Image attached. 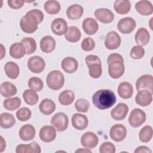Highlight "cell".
<instances>
[{
    "mask_svg": "<svg viewBox=\"0 0 153 153\" xmlns=\"http://www.w3.org/2000/svg\"><path fill=\"white\" fill-rule=\"evenodd\" d=\"M108 65V74L114 78L117 79L123 76L124 73L125 67L123 56L118 53H112L107 59Z\"/></svg>",
    "mask_w": 153,
    "mask_h": 153,
    "instance_id": "3957f363",
    "label": "cell"
},
{
    "mask_svg": "<svg viewBox=\"0 0 153 153\" xmlns=\"http://www.w3.org/2000/svg\"><path fill=\"white\" fill-rule=\"evenodd\" d=\"M10 55L11 57L16 59L22 58L26 54V49L22 42L13 43L10 48Z\"/></svg>",
    "mask_w": 153,
    "mask_h": 153,
    "instance_id": "4316f807",
    "label": "cell"
},
{
    "mask_svg": "<svg viewBox=\"0 0 153 153\" xmlns=\"http://www.w3.org/2000/svg\"><path fill=\"white\" fill-rule=\"evenodd\" d=\"M61 67L66 73L72 74L77 70L78 63L75 58L67 57L62 60L61 62Z\"/></svg>",
    "mask_w": 153,
    "mask_h": 153,
    "instance_id": "cb8c5ba5",
    "label": "cell"
},
{
    "mask_svg": "<svg viewBox=\"0 0 153 153\" xmlns=\"http://www.w3.org/2000/svg\"><path fill=\"white\" fill-rule=\"evenodd\" d=\"M51 29L53 33L56 35H65L68 29L67 22L62 18H56L51 22Z\"/></svg>",
    "mask_w": 153,
    "mask_h": 153,
    "instance_id": "4fadbf2b",
    "label": "cell"
},
{
    "mask_svg": "<svg viewBox=\"0 0 153 153\" xmlns=\"http://www.w3.org/2000/svg\"><path fill=\"white\" fill-rule=\"evenodd\" d=\"M39 109L42 114L50 115L55 111L56 104L51 99H44L39 103Z\"/></svg>",
    "mask_w": 153,
    "mask_h": 153,
    "instance_id": "1f68e13d",
    "label": "cell"
},
{
    "mask_svg": "<svg viewBox=\"0 0 153 153\" xmlns=\"http://www.w3.org/2000/svg\"><path fill=\"white\" fill-rule=\"evenodd\" d=\"M69 119L66 114L62 112H57L51 119V124L58 131H64L68 127Z\"/></svg>",
    "mask_w": 153,
    "mask_h": 153,
    "instance_id": "8992f818",
    "label": "cell"
},
{
    "mask_svg": "<svg viewBox=\"0 0 153 153\" xmlns=\"http://www.w3.org/2000/svg\"><path fill=\"white\" fill-rule=\"evenodd\" d=\"M44 8L46 13L51 15H54L59 13L61 9L60 3L57 1H47L44 5Z\"/></svg>",
    "mask_w": 153,
    "mask_h": 153,
    "instance_id": "74e56055",
    "label": "cell"
},
{
    "mask_svg": "<svg viewBox=\"0 0 153 153\" xmlns=\"http://www.w3.org/2000/svg\"><path fill=\"white\" fill-rule=\"evenodd\" d=\"M72 126L76 130H82L85 129L88 124V118L83 114L75 113L71 118Z\"/></svg>",
    "mask_w": 153,
    "mask_h": 153,
    "instance_id": "d6986e66",
    "label": "cell"
},
{
    "mask_svg": "<svg viewBox=\"0 0 153 153\" xmlns=\"http://www.w3.org/2000/svg\"><path fill=\"white\" fill-rule=\"evenodd\" d=\"M4 71L6 75L13 79L17 78L20 74V69L18 65L13 62H8L5 64Z\"/></svg>",
    "mask_w": 153,
    "mask_h": 153,
    "instance_id": "4dcf8cb0",
    "label": "cell"
},
{
    "mask_svg": "<svg viewBox=\"0 0 153 153\" xmlns=\"http://www.w3.org/2000/svg\"><path fill=\"white\" fill-rule=\"evenodd\" d=\"M128 112V107L124 103H119L111 111V117L117 121L124 120Z\"/></svg>",
    "mask_w": 153,
    "mask_h": 153,
    "instance_id": "2e32d148",
    "label": "cell"
},
{
    "mask_svg": "<svg viewBox=\"0 0 153 153\" xmlns=\"http://www.w3.org/2000/svg\"><path fill=\"white\" fill-rule=\"evenodd\" d=\"M121 42L120 36L115 31L112 30L109 32L106 35L105 39V45L106 48L110 50L118 48Z\"/></svg>",
    "mask_w": 153,
    "mask_h": 153,
    "instance_id": "7c38bea8",
    "label": "cell"
},
{
    "mask_svg": "<svg viewBox=\"0 0 153 153\" xmlns=\"http://www.w3.org/2000/svg\"><path fill=\"white\" fill-rule=\"evenodd\" d=\"M135 9L137 12L142 16H149L153 12L152 3L149 1H140L136 3Z\"/></svg>",
    "mask_w": 153,
    "mask_h": 153,
    "instance_id": "d4e9b609",
    "label": "cell"
},
{
    "mask_svg": "<svg viewBox=\"0 0 153 153\" xmlns=\"http://www.w3.org/2000/svg\"><path fill=\"white\" fill-rule=\"evenodd\" d=\"M27 68L33 73L39 74L42 72L45 67L44 60L40 56H33L30 57L27 63Z\"/></svg>",
    "mask_w": 153,
    "mask_h": 153,
    "instance_id": "ba28073f",
    "label": "cell"
},
{
    "mask_svg": "<svg viewBox=\"0 0 153 153\" xmlns=\"http://www.w3.org/2000/svg\"><path fill=\"white\" fill-rule=\"evenodd\" d=\"M152 101V93L146 90L138 91L135 97L136 103L140 106H147Z\"/></svg>",
    "mask_w": 153,
    "mask_h": 153,
    "instance_id": "ac0fdd59",
    "label": "cell"
},
{
    "mask_svg": "<svg viewBox=\"0 0 153 153\" xmlns=\"http://www.w3.org/2000/svg\"><path fill=\"white\" fill-rule=\"evenodd\" d=\"M81 36V33L79 29L74 26H71L68 27L66 33L65 34V39L70 42H78Z\"/></svg>",
    "mask_w": 153,
    "mask_h": 153,
    "instance_id": "836d02e7",
    "label": "cell"
},
{
    "mask_svg": "<svg viewBox=\"0 0 153 153\" xmlns=\"http://www.w3.org/2000/svg\"><path fill=\"white\" fill-rule=\"evenodd\" d=\"M94 14L96 19L103 23H109L114 19V14L112 11L106 8H100L96 10Z\"/></svg>",
    "mask_w": 153,
    "mask_h": 153,
    "instance_id": "9a60e30c",
    "label": "cell"
},
{
    "mask_svg": "<svg viewBox=\"0 0 153 153\" xmlns=\"http://www.w3.org/2000/svg\"><path fill=\"white\" fill-rule=\"evenodd\" d=\"M22 104L20 99L18 97H14L13 98H8L5 99L3 102L4 108L8 111H14L18 109Z\"/></svg>",
    "mask_w": 153,
    "mask_h": 153,
    "instance_id": "f35d334b",
    "label": "cell"
},
{
    "mask_svg": "<svg viewBox=\"0 0 153 153\" xmlns=\"http://www.w3.org/2000/svg\"><path fill=\"white\" fill-rule=\"evenodd\" d=\"M152 128L150 126H144L139 133V137L141 142L146 143L149 142L152 137Z\"/></svg>",
    "mask_w": 153,
    "mask_h": 153,
    "instance_id": "60d3db41",
    "label": "cell"
},
{
    "mask_svg": "<svg viewBox=\"0 0 153 153\" xmlns=\"http://www.w3.org/2000/svg\"><path fill=\"white\" fill-rule=\"evenodd\" d=\"M115 151V145L110 142H105L99 147L100 153H114Z\"/></svg>",
    "mask_w": 153,
    "mask_h": 153,
    "instance_id": "7dc6e473",
    "label": "cell"
},
{
    "mask_svg": "<svg viewBox=\"0 0 153 153\" xmlns=\"http://www.w3.org/2000/svg\"><path fill=\"white\" fill-rule=\"evenodd\" d=\"M93 103L97 108L104 110L112 107L117 101L114 93L109 89L97 90L92 96Z\"/></svg>",
    "mask_w": 153,
    "mask_h": 153,
    "instance_id": "7a4b0ae2",
    "label": "cell"
},
{
    "mask_svg": "<svg viewBox=\"0 0 153 153\" xmlns=\"http://www.w3.org/2000/svg\"><path fill=\"white\" fill-rule=\"evenodd\" d=\"M85 62L88 68V73L93 78H99L102 74V63L100 58L96 55L89 54L85 58Z\"/></svg>",
    "mask_w": 153,
    "mask_h": 153,
    "instance_id": "277c9868",
    "label": "cell"
},
{
    "mask_svg": "<svg viewBox=\"0 0 153 153\" xmlns=\"http://www.w3.org/2000/svg\"><path fill=\"white\" fill-rule=\"evenodd\" d=\"M28 87L35 91H40L44 87L42 80L38 77H31L27 82Z\"/></svg>",
    "mask_w": 153,
    "mask_h": 153,
    "instance_id": "b9f144b4",
    "label": "cell"
},
{
    "mask_svg": "<svg viewBox=\"0 0 153 153\" xmlns=\"http://www.w3.org/2000/svg\"><path fill=\"white\" fill-rule=\"evenodd\" d=\"M56 41L50 35L44 36L40 41V48L41 51L45 53L52 52L56 48Z\"/></svg>",
    "mask_w": 153,
    "mask_h": 153,
    "instance_id": "7402d4cb",
    "label": "cell"
},
{
    "mask_svg": "<svg viewBox=\"0 0 153 153\" xmlns=\"http://www.w3.org/2000/svg\"><path fill=\"white\" fill-rule=\"evenodd\" d=\"M145 112L139 108L133 109L128 117V123L133 127H138L143 124L146 121Z\"/></svg>",
    "mask_w": 153,
    "mask_h": 153,
    "instance_id": "52a82bcc",
    "label": "cell"
},
{
    "mask_svg": "<svg viewBox=\"0 0 153 153\" xmlns=\"http://www.w3.org/2000/svg\"><path fill=\"white\" fill-rule=\"evenodd\" d=\"M136 26V21L130 17L122 18L117 23L118 30L123 34L130 33L134 30Z\"/></svg>",
    "mask_w": 153,
    "mask_h": 153,
    "instance_id": "9c48e42d",
    "label": "cell"
},
{
    "mask_svg": "<svg viewBox=\"0 0 153 153\" xmlns=\"http://www.w3.org/2000/svg\"><path fill=\"white\" fill-rule=\"evenodd\" d=\"M84 31L89 35L95 34L99 29V25L97 21L91 17L85 18L82 23Z\"/></svg>",
    "mask_w": 153,
    "mask_h": 153,
    "instance_id": "44dd1931",
    "label": "cell"
},
{
    "mask_svg": "<svg viewBox=\"0 0 153 153\" xmlns=\"http://www.w3.org/2000/svg\"><path fill=\"white\" fill-rule=\"evenodd\" d=\"M6 147V142L5 140H4L2 136H1V148H0V152H2L4 151V150L5 149Z\"/></svg>",
    "mask_w": 153,
    "mask_h": 153,
    "instance_id": "f907efd6",
    "label": "cell"
},
{
    "mask_svg": "<svg viewBox=\"0 0 153 153\" xmlns=\"http://www.w3.org/2000/svg\"><path fill=\"white\" fill-rule=\"evenodd\" d=\"M35 133L36 131L35 127L31 124H26L21 127L19 135L22 140L29 141L34 138Z\"/></svg>",
    "mask_w": 153,
    "mask_h": 153,
    "instance_id": "ffe728a7",
    "label": "cell"
},
{
    "mask_svg": "<svg viewBox=\"0 0 153 153\" xmlns=\"http://www.w3.org/2000/svg\"><path fill=\"white\" fill-rule=\"evenodd\" d=\"M21 42L25 47L26 54L30 55L33 53L36 50V43L35 40L32 37H25L23 38Z\"/></svg>",
    "mask_w": 153,
    "mask_h": 153,
    "instance_id": "ab89813d",
    "label": "cell"
},
{
    "mask_svg": "<svg viewBox=\"0 0 153 153\" xmlns=\"http://www.w3.org/2000/svg\"><path fill=\"white\" fill-rule=\"evenodd\" d=\"M1 59H2L4 55H5V49L3 51V50L4 49V47L3 46L2 44H1Z\"/></svg>",
    "mask_w": 153,
    "mask_h": 153,
    "instance_id": "f5cc1de1",
    "label": "cell"
},
{
    "mask_svg": "<svg viewBox=\"0 0 153 153\" xmlns=\"http://www.w3.org/2000/svg\"><path fill=\"white\" fill-rule=\"evenodd\" d=\"M136 88L137 91L146 90L151 93L153 92V77L151 75L145 74L140 76L136 82Z\"/></svg>",
    "mask_w": 153,
    "mask_h": 153,
    "instance_id": "30bf717a",
    "label": "cell"
},
{
    "mask_svg": "<svg viewBox=\"0 0 153 153\" xmlns=\"http://www.w3.org/2000/svg\"><path fill=\"white\" fill-rule=\"evenodd\" d=\"M23 97L25 103L29 105L32 106L36 105L39 100V96L35 91L27 89L23 93Z\"/></svg>",
    "mask_w": 153,
    "mask_h": 153,
    "instance_id": "8d00e7d4",
    "label": "cell"
},
{
    "mask_svg": "<svg viewBox=\"0 0 153 153\" xmlns=\"http://www.w3.org/2000/svg\"><path fill=\"white\" fill-rule=\"evenodd\" d=\"M134 153H143V152L151 153L152 151L146 146H140L134 150Z\"/></svg>",
    "mask_w": 153,
    "mask_h": 153,
    "instance_id": "681fc988",
    "label": "cell"
},
{
    "mask_svg": "<svg viewBox=\"0 0 153 153\" xmlns=\"http://www.w3.org/2000/svg\"><path fill=\"white\" fill-rule=\"evenodd\" d=\"M118 94L120 97L124 99L130 98L133 93V88L132 85L128 82L124 81L121 82L117 89Z\"/></svg>",
    "mask_w": 153,
    "mask_h": 153,
    "instance_id": "484cf974",
    "label": "cell"
},
{
    "mask_svg": "<svg viewBox=\"0 0 153 153\" xmlns=\"http://www.w3.org/2000/svg\"><path fill=\"white\" fill-rule=\"evenodd\" d=\"M127 135V130L121 124H116L112 126L109 131V136L115 142L123 140Z\"/></svg>",
    "mask_w": 153,
    "mask_h": 153,
    "instance_id": "8fae6325",
    "label": "cell"
},
{
    "mask_svg": "<svg viewBox=\"0 0 153 153\" xmlns=\"http://www.w3.org/2000/svg\"><path fill=\"white\" fill-rule=\"evenodd\" d=\"M134 38L135 42L137 45H146L150 39L149 33L145 27H140L137 30Z\"/></svg>",
    "mask_w": 153,
    "mask_h": 153,
    "instance_id": "83f0119b",
    "label": "cell"
},
{
    "mask_svg": "<svg viewBox=\"0 0 153 153\" xmlns=\"http://www.w3.org/2000/svg\"><path fill=\"white\" fill-rule=\"evenodd\" d=\"M75 152H84V153L88 152V153H91V151L88 148H79V149L76 150L75 151Z\"/></svg>",
    "mask_w": 153,
    "mask_h": 153,
    "instance_id": "816d5d0a",
    "label": "cell"
},
{
    "mask_svg": "<svg viewBox=\"0 0 153 153\" xmlns=\"http://www.w3.org/2000/svg\"><path fill=\"white\" fill-rule=\"evenodd\" d=\"M17 89L16 85L10 82L5 81L1 83L0 86V92L3 97L10 98L16 94Z\"/></svg>",
    "mask_w": 153,
    "mask_h": 153,
    "instance_id": "f1b7e54d",
    "label": "cell"
},
{
    "mask_svg": "<svg viewBox=\"0 0 153 153\" xmlns=\"http://www.w3.org/2000/svg\"><path fill=\"white\" fill-rule=\"evenodd\" d=\"M39 136L42 141L51 142L56 139V130L51 126H44L41 128Z\"/></svg>",
    "mask_w": 153,
    "mask_h": 153,
    "instance_id": "e0dca14e",
    "label": "cell"
},
{
    "mask_svg": "<svg viewBox=\"0 0 153 153\" xmlns=\"http://www.w3.org/2000/svg\"><path fill=\"white\" fill-rule=\"evenodd\" d=\"M46 83L47 86L53 90H60L65 83L64 75L60 71H52L47 76Z\"/></svg>",
    "mask_w": 153,
    "mask_h": 153,
    "instance_id": "5b68a950",
    "label": "cell"
},
{
    "mask_svg": "<svg viewBox=\"0 0 153 153\" xmlns=\"http://www.w3.org/2000/svg\"><path fill=\"white\" fill-rule=\"evenodd\" d=\"M75 108L79 112L85 113L88 111L90 108L89 102L85 99H79L75 102Z\"/></svg>",
    "mask_w": 153,
    "mask_h": 153,
    "instance_id": "7bdbcfd3",
    "label": "cell"
},
{
    "mask_svg": "<svg viewBox=\"0 0 153 153\" xmlns=\"http://www.w3.org/2000/svg\"><path fill=\"white\" fill-rule=\"evenodd\" d=\"M74 93L70 90H66L62 91L58 97L59 103L63 106H68L71 105L74 102Z\"/></svg>",
    "mask_w": 153,
    "mask_h": 153,
    "instance_id": "d590c367",
    "label": "cell"
},
{
    "mask_svg": "<svg viewBox=\"0 0 153 153\" xmlns=\"http://www.w3.org/2000/svg\"><path fill=\"white\" fill-rule=\"evenodd\" d=\"M16 124V119L14 115L10 113L4 112L0 116V126L4 128H10Z\"/></svg>",
    "mask_w": 153,
    "mask_h": 153,
    "instance_id": "e575fe53",
    "label": "cell"
},
{
    "mask_svg": "<svg viewBox=\"0 0 153 153\" xmlns=\"http://www.w3.org/2000/svg\"><path fill=\"white\" fill-rule=\"evenodd\" d=\"M7 3L11 8L17 10L23 6L25 1L22 0H8Z\"/></svg>",
    "mask_w": 153,
    "mask_h": 153,
    "instance_id": "c3c4849f",
    "label": "cell"
},
{
    "mask_svg": "<svg viewBox=\"0 0 153 153\" xmlns=\"http://www.w3.org/2000/svg\"><path fill=\"white\" fill-rule=\"evenodd\" d=\"M84 13L83 7L79 4L70 5L66 10L67 17L71 20H78L82 17Z\"/></svg>",
    "mask_w": 153,
    "mask_h": 153,
    "instance_id": "f546056e",
    "label": "cell"
},
{
    "mask_svg": "<svg viewBox=\"0 0 153 153\" xmlns=\"http://www.w3.org/2000/svg\"><path fill=\"white\" fill-rule=\"evenodd\" d=\"M44 17V14L41 10H31L20 19V28L25 33H32L37 30L38 25L42 22Z\"/></svg>",
    "mask_w": 153,
    "mask_h": 153,
    "instance_id": "6da1fadb",
    "label": "cell"
},
{
    "mask_svg": "<svg viewBox=\"0 0 153 153\" xmlns=\"http://www.w3.org/2000/svg\"><path fill=\"white\" fill-rule=\"evenodd\" d=\"M82 49L85 51H92L95 47V42L93 39L90 37L84 38L81 44Z\"/></svg>",
    "mask_w": 153,
    "mask_h": 153,
    "instance_id": "bcb514c9",
    "label": "cell"
},
{
    "mask_svg": "<svg viewBox=\"0 0 153 153\" xmlns=\"http://www.w3.org/2000/svg\"><path fill=\"white\" fill-rule=\"evenodd\" d=\"M80 142L82 146L88 149H92L98 144L99 138L94 133L87 131L82 134Z\"/></svg>",
    "mask_w": 153,
    "mask_h": 153,
    "instance_id": "5bb4252c",
    "label": "cell"
},
{
    "mask_svg": "<svg viewBox=\"0 0 153 153\" xmlns=\"http://www.w3.org/2000/svg\"><path fill=\"white\" fill-rule=\"evenodd\" d=\"M16 115L19 121H25L30 119L32 115V112L29 108L26 107H23L17 110Z\"/></svg>",
    "mask_w": 153,
    "mask_h": 153,
    "instance_id": "ee69618b",
    "label": "cell"
},
{
    "mask_svg": "<svg viewBox=\"0 0 153 153\" xmlns=\"http://www.w3.org/2000/svg\"><path fill=\"white\" fill-rule=\"evenodd\" d=\"M114 8L118 14H126L131 9V3L127 0H117L114 3Z\"/></svg>",
    "mask_w": 153,
    "mask_h": 153,
    "instance_id": "d6a6232c",
    "label": "cell"
},
{
    "mask_svg": "<svg viewBox=\"0 0 153 153\" xmlns=\"http://www.w3.org/2000/svg\"><path fill=\"white\" fill-rule=\"evenodd\" d=\"M17 153H40L41 149L36 142H32L29 144L18 145L16 149Z\"/></svg>",
    "mask_w": 153,
    "mask_h": 153,
    "instance_id": "603a6c76",
    "label": "cell"
},
{
    "mask_svg": "<svg viewBox=\"0 0 153 153\" xmlns=\"http://www.w3.org/2000/svg\"><path fill=\"white\" fill-rule=\"evenodd\" d=\"M145 55L144 48L140 45H135L130 50V56L134 59H140Z\"/></svg>",
    "mask_w": 153,
    "mask_h": 153,
    "instance_id": "f6af8a7d",
    "label": "cell"
}]
</instances>
